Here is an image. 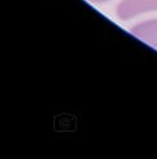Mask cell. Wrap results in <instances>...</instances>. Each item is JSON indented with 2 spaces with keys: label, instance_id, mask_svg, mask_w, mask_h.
<instances>
[{
  "label": "cell",
  "instance_id": "1",
  "mask_svg": "<svg viewBox=\"0 0 157 159\" xmlns=\"http://www.w3.org/2000/svg\"><path fill=\"white\" fill-rule=\"evenodd\" d=\"M156 10L157 0H122L116 7V15L121 20H130Z\"/></svg>",
  "mask_w": 157,
  "mask_h": 159
},
{
  "label": "cell",
  "instance_id": "2",
  "mask_svg": "<svg viewBox=\"0 0 157 159\" xmlns=\"http://www.w3.org/2000/svg\"><path fill=\"white\" fill-rule=\"evenodd\" d=\"M131 34L157 50V19L136 24L132 26Z\"/></svg>",
  "mask_w": 157,
  "mask_h": 159
},
{
  "label": "cell",
  "instance_id": "3",
  "mask_svg": "<svg viewBox=\"0 0 157 159\" xmlns=\"http://www.w3.org/2000/svg\"><path fill=\"white\" fill-rule=\"evenodd\" d=\"M90 2H95V4H103V2H107L110 0H87Z\"/></svg>",
  "mask_w": 157,
  "mask_h": 159
}]
</instances>
